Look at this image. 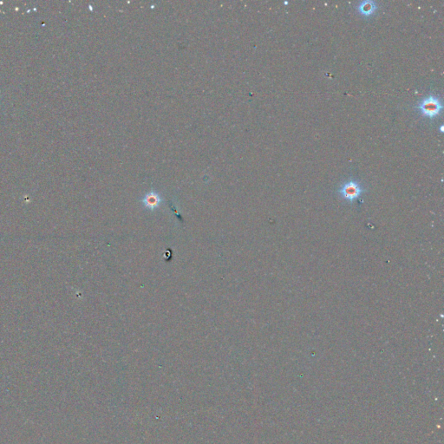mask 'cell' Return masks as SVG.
<instances>
[{"label":"cell","mask_w":444,"mask_h":444,"mask_svg":"<svg viewBox=\"0 0 444 444\" xmlns=\"http://www.w3.org/2000/svg\"><path fill=\"white\" fill-rule=\"evenodd\" d=\"M365 192L366 189L364 188L358 181L355 180L346 181L337 190V194L340 195V197L350 204H353Z\"/></svg>","instance_id":"cell-1"},{"label":"cell","mask_w":444,"mask_h":444,"mask_svg":"<svg viewBox=\"0 0 444 444\" xmlns=\"http://www.w3.org/2000/svg\"><path fill=\"white\" fill-rule=\"evenodd\" d=\"M417 108L422 116L433 119L441 113L442 105L437 97L430 95L421 100Z\"/></svg>","instance_id":"cell-2"},{"label":"cell","mask_w":444,"mask_h":444,"mask_svg":"<svg viewBox=\"0 0 444 444\" xmlns=\"http://www.w3.org/2000/svg\"><path fill=\"white\" fill-rule=\"evenodd\" d=\"M376 4L373 1H363L360 4V6H357L358 12L366 17L373 14L374 12H376Z\"/></svg>","instance_id":"cell-3"},{"label":"cell","mask_w":444,"mask_h":444,"mask_svg":"<svg viewBox=\"0 0 444 444\" xmlns=\"http://www.w3.org/2000/svg\"><path fill=\"white\" fill-rule=\"evenodd\" d=\"M143 203L145 206L150 208V209H154L156 207H158L159 204L161 202V199L156 194H150L147 195L144 199H143Z\"/></svg>","instance_id":"cell-4"},{"label":"cell","mask_w":444,"mask_h":444,"mask_svg":"<svg viewBox=\"0 0 444 444\" xmlns=\"http://www.w3.org/2000/svg\"><path fill=\"white\" fill-rule=\"evenodd\" d=\"M441 133H442V132H443V125H441Z\"/></svg>","instance_id":"cell-5"}]
</instances>
